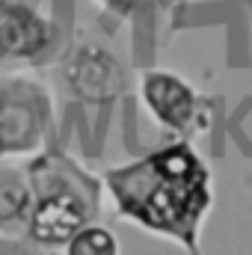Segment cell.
Here are the masks:
<instances>
[{
  "mask_svg": "<svg viewBox=\"0 0 252 255\" xmlns=\"http://www.w3.org/2000/svg\"><path fill=\"white\" fill-rule=\"evenodd\" d=\"M33 214V199L21 178L6 175L0 178V229L18 226Z\"/></svg>",
  "mask_w": 252,
  "mask_h": 255,
  "instance_id": "cell-6",
  "label": "cell"
},
{
  "mask_svg": "<svg viewBox=\"0 0 252 255\" xmlns=\"http://www.w3.org/2000/svg\"><path fill=\"white\" fill-rule=\"evenodd\" d=\"M39 199L30 214V238L45 247L68 244L77 229L86 226L89 217V202L83 193L71 187V181L57 172H42L36 175Z\"/></svg>",
  "mask_w": 252,
  "mask_h": 255,
  "instance_id": "cell-2",
  "label": "cell"
},
{
  "mask_svg": "<svg viewBox=\"0 0 252 255\" xmlns=\"http://www.w3.org/2000/svg\"><path fill=\"white\" fill-rule=\"evenodd\" d=\"M145 104L151 107V113L169 128H187L193 119V95L190 89L169 74H151L145 80Z\"/></svg>",
  "mask_w": 252,
  "mask_h": 255,
  "instance_id": "cell-4",
  "label": "cell"
},
{
  "mask_svg": "<svg viewBox=\"0 0 252 255\" xmlns=\"http://www.w3.org/2000/svg\"><path fill=\"white\" fill-rule=\"evenodd\" d=\"M65 255H119V241L101 226H83L71 235Z\"/></svg>",
  "mask_w": 252,
  "mask_h": 255,
  "instance_id": "cell-7",
  "label": "cell"
},
{
  "mask_svg": "<svg viewBox=\"0 0 252 255\" xmlns=\"http://www.w3.org/2000/svg\"><path fill=\"white\" fill-rule=\"evenodd\" d=\"M107 181L127 217L190 244L199 217L211 205L208 169L187 145H169L139 163L113 169Z\"/></svg>",
  "mask_w": 252,
  "mask_h": 255,
  "instance_id": "cell-1",
  "label": "cell"
},
{
  "mask_svg": "<svg viewBox=\"0 0 252 255\" xmlns=\"http://www.w3.org/2000/svg\"><path fill=\"white\" fill-rule=\"evenodd\" d=\"M45 45V27L30 15L9 9L0 15V51L12 57H30Z\"/></svg>",
  "mask_w": 252,
  "mask_h": 255,
  "instance_id": "cell-5",
  "label": "cell"
},
{
  "mask_svg": "<svg viewBox=\"0 0 252 255\" xmlns=\"http://www.w3.org/2000/svg\"><path fill=\"white\" fill-rule=\"evenodd\" d=\"M77 86L89 95H110L116 86V74L110 63H101V68H95L92 63H83L77 71Z\"/></svg>",
  "mask_w": 252,
  "mask_h": 255,
  "instance_id": "cell-8",
  "label": "cell"
},
{
  "mask_svg": "<svg viewBox=\"0 0 252 255\" xmlns=\"http://www.w3.org/2000/svg\"><path fill=\"white\" fill-rule=\"evenodd\" d=\"M42 136L39 101L27 89L0 92V154L27 151Z\"/></svg>",
  "mask_w": 252,
  "mask_h": 255,
  "instance_id": "cell-3",
  "label": "cell"
}]
</instances>
